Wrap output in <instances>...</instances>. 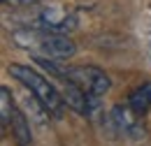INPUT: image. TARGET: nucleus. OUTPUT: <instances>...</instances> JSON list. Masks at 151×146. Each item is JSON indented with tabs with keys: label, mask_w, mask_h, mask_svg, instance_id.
Segmentation results:
<instances>
[{
	"label": "nucleus",
	"mask_w": 151,
	"mask_h": 146,
	"mask_svg": "<svg viewBox=\"0 0 151 146\" xmlns=\"http://www.w3.org/2000/svg\"><path fill=\"white\" fill-rule=\"evenodd\" d=\"M9 74H12L14 79H19L21 84L35 95V100H37L47 111H51V114H56V116L63 111L65 100H63V95L56 91V86H54L49 79H44L42 74H37L35 70H30V67H26V65H12V67H9Z\"/></svg>",
	"instance_id": "obj_2"
},
{
	"label": "nucleus",
	"mask_w": 151,
	"mask_h": 146,
	"mask_svg": "<svg viewBox=\"0 0 151 146\" xmlns=\"http://www.w3.org/2000/svg\"><path fill=\"white\" fill-rule=\"evenodd\" d=\"M12 111H14V104H12V93L7 86L0 88V121H2V128L9 125L12 121Z\"/></svg>",
	"instance_id": "obj_9"
},
{
	"label": "nucleus",
	"mask_w": 151,
	"mask_h": 146,
	"mask_svg": "<svg viewBox=\"0 0 151 146\" xmlns=\"http://www.w3.org/2000/svg\"><path fill=\"white\" fill-rule=\"evenodd\" d=\"M9 125H12V135H14L17 144L19 146H28L30 144V128H28V123H26V116H23L17 107H14V111H12Z\"/></svg>",
	"instance_id": "obj_7"
},
{
	"label": "nucleus",
	"mask_w": 151,
	"mask_h": 146,
	"mask_svg": "<svg viewBox=\"0 0 151 146\" xmlns=\"http://www.w3.org/2000/svg\"><path fill=\"white\" fill-rule=\"evenodd\" d=\"M128 104H130L139 116H144V114L151 109V84H142L139 88H135V91L130 93Z\"/></svg>",
	"instance_id": "obj_8"
},
{
	"label": "nucleus",
	"mask_w": 151,
	"mask_h": 146,
	"mask_svg": "<svg viewBox=\"0 0 151 146\" xmlns=\"http://www.w3.org/2000/svg\"><path fill=\"white\" fill-rule=\"evenodd\" d=\"M2 2H7V5H33L37 0H2Z\"/></svg>",
	"instance_id": "obj_10"
},
{
	"label": "nucleus",
	"mask_w": 151,
	"mask_h": 146,
	"mask_svg": "<svg viewBox=\"0 0 151 146\" xmlns=\"http://www.w3.org/2000/svg\"><path fill=\"white\" fill-rule=\"evenodd\" d=\"M109 123H112L114 132L119 135H130V137H144V125L139 121V114L132 109L130 104L128 107H114L112 114H109Z\"/></svg>",
	"instance_id": "obj_4"
},
{
	"label": "nucleus",
	"mask_w": 151,
	"mask_h": 146,
	"mask_svg": "<svg viewBox=\"0 0 151 146\" xmlns=\"http://www.w3.org/2000/svg\"><path fill=\"white\" fill-rule=\"evenodd\" d=\"M14 39L19 47L26 49H33L40 56H47V58H56V60H68L72 58L77 51L75 42L70 37L60 35V33H51V30H21L14 33Z\"/></svg>",
	"instance_id": "obj_1"
},
{
	"label": "nucleus",
	"mask_w": 151,
	"mask_h": 146,
	"mask_svg": "<svg viewBox=\"0 0 151 146\" xmlns=\"http://www.w3.org/2000/svg\"><path fill=\"white\" fill-rule=\"evenodd\" d=\"M65 79L75 81L84 93H93V95H105V93L112 88L109 77L102 72L100 67H93V65L65 67Z\"/></svg>",
	"instance_id": "obj_3"
},
{
	"label": "nucleus",
	"mask_w": 151,
	"mask_h": 146,
	"mask_svg": "<svg viewBox=\"0 0 151 146\" xmlns=\"http://www.w3.org/2000/svg\"><path fill=\"white\" fill-rule=\"evenodd\" d=\"M40 28L65 35V33H72L77 28V19L63 9H58V7H51V9H44L40 14Z\"/></svg>",
	"instance_id": "obj_5"
},
{
	"label": "nucleus",
	"mask_w": 151,
	"mask_h": 146,
	"mask_svg": "<svg viewBox=\"0 0 151 146\" xmlns=\"http://www.w3.org/2000/svg\"><path fill=\"white\" fill-rule=\"evenodd\" d=\"M60 95H63V100H65L68 107H72V109L79 111V114H86V93L81 91L75 81L65 79V86H63Z\"/></svg>",
	"instance_id": "obj_6"
}]
</instances>
